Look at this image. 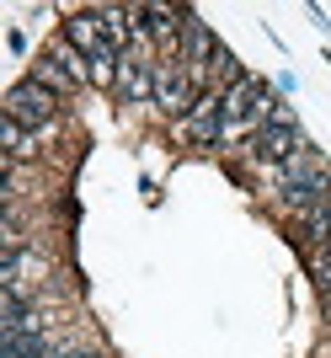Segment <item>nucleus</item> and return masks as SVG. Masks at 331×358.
<instances>
[{
    "instance_id": "1",
    "label": "nucleus",
    "mask_w": 331,
    "mask_h": 358,
    "mask_svg": "<svg viewBox=\"0 0 331 358\" xmlns=\"http://www.w3.org/2000/svg\"><path fill=\"white\" fill-rule=\"evenodd\" d=\"M278 182H284V203L300 209V214L331 203V171H326V161H321L316 150H300L288 166H278Z\"/></svg>"
},
{
    "instance_id": "2",
    "label": "nucleus",
    "mask_w": 331,
    "mask_h": 358,
    "mask_svg": "<svg viewBox=\"0 0 331 358\" xmlns=\"http://www.w3.org/2000/svg\"><path fill=\"white\" fill-rule=\"evenodd\" d=\"M54 113H59V96L43 86V80H16L11 91H6V118L22 123V129H48L54 123Z\"/></svg>"
},
{
    "instance_id": "3",
    "label": "nucleus",
    "mask_w": 331,
    "mask_h": 358,
    "mask_svg": "<svg viewBox=\"0 0 331 358\" xmlns=\"http://www.w3.org/2000/svg\"><path fill=\"white\" fill-rule=\"evenodd\" d=\"M193 70H187V64L182 59H166V64H155V107H161V113H171V118H187V113H193Z\"/></svg>"
},
{
    "instance_id": "4",
    "label": "nucleus",
    "mask_w": 331,
    "mask_h": 358,
    "mask_svg": "<svg viewBox=\"0 0 331 358\" xmlns=\"http://www.w3.org/2000/svg\"><path fill=\"white\" fill-rule=\"evenodd\" d=\"M177 129L193 139V145H219V139H225V91H203Z\"/></svg>"
},
{
    "instance_id": "5",
    "label": "nucleus",
    "mask_w": 331,
    "mask_h": 358,
    "mask_svg": "<svg viewBox=\"0 0 331 358\" xmlns=\"http://www.w3.org/2000/svg\"><path fill=\"white\" fill-rule=\"evenodd\" d=\"M300 150H304L300 123H267V129L251 139V155H256V161H267V166H288Z\"/></svg>"
},
{
    "instance_id": "6",
    "label": "nucleus",
    "mask_w": 331,
    "mask_h": 358,
    "mask_svg": "<svg viewBox=\"0 0 331 358\" xmlns=\"http://www.w3.org/2000/svg\"><path fill=\"white\" fill-rule=\"evenodd\" d=\"M118 96H123V102H155V64L128 59V54H123V70H118Z\"/></svg>"
},
{
    "instance_id": "7",
    "label": "nucleus",
    "mask_w": 331,
    "mask_h": 358,
    "mask_svg": "<svg viewBox=\"0 0 331 358\" xmlns=\"http://www.w3.org/2000/svg\"><path fill=\"white\" fill-rule=\"evenodd\" d=\"M64 38H70V43H75L86 59H91V54H102V48H112V43L102 38V22H96V11H75L70 22H64Z\"/></svg>"
},
{
    "instance_id": "8",
    "label": "nucleus",
    "mask_w": 331,
    "mask_h": 358,
    "mask_svg": "<svg viewBox=\"0 0 331 358\" xmlns=\"http://www.w3.org/2000/svg\"><path fill=\"white\" fill-rule=\"evenodd\" d=\"M32 80H43V86L54 91V96H70V91L80 86V75H70V64H59L54 54H43V59L32 64Z\"/></svg>"
},
{
    "instance_id": "9",
    "label": "nucleus",
    "mask_w": 331,
    "mask_h": 358,
    "mask_svg": "<svg viewBox=\"0 0 331 358\" xmlns=\"http://www.w3.org/2000/svg\"><path fill=\"white\" fill-rule=\"evenodd\" d=\"M0 145H6V166L11 161H27L32 155V129H22V123H0Z\"/></svg>"
},
{
    "instance_id": "10",
    "label": "nucleus",
    "mask_w": 331,
    "mask_h": 358,
    "mask_svg": "<svg viewBox=\"0 0 331 358\" xmlns=\"http://www.w3.org/2000/svg\"><path fill=\"white\" fill-rule=\"evenodd\" d=\"M300 230H304V241H310V246H326V241H331V203L310 209V214L300 220Z\"/></svg>"
},
{
    "instance_id": "11",
    "label": "nucleus",
    "mask_w": 331,
    "mask_h": 358,
    "mask_svg": "<svg viewBox=\"0 0 331 358\" xmlns=\"http://www.w3.org/2000/svg\"><path fill=\"white\" fill-rule=\"evenodd\" d=\"M64 358H96V353H64Z\"/></svg>"
}]
</instances>
